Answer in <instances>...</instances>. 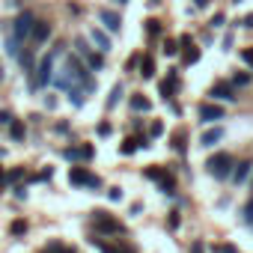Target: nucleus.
<instances>
[{
    "label": "nucleus",
    "mask_w": 253,
    "mask_h": 253,
    "mask_svg": "<svg viewBox=\"0 0 253 253\" xmlns=\"http://www.w3.org/2000/svg\"><path fill=\"white\" fill-rule=\"evenodd\" d=\"M206 167H209V173H211L214 179H226V176L232 173V155L217 152V155H211V158L206 161Z\"/></svg>",
    "instance_id": "obj_1"
},
{
    "label": "nucleus",
    "mask_w": 253,
    "mask_h": 253,
    "mask_svg": "<svg viewBox=\"0 0 253 253\" xmlns=\"http://www.w3.org/2000/svg\"><path fill=\"white\" fill-rule=\"evenodd\" d=\"M33 24H36L33 12H27V9H24V12H18V18L12 21V33H15V36H18V39L24 42V39H27V36L33 33Z\"/></svg>",
    "instance_id": "obj_2"
},
{
    "label": "nucleus",
    "mask_w": 253,
    "mask_h": 253,
    "mask_svg": "<svg viewBox=\"0 0 253 253\" xmlns=\"http://www.w3.org/2000/svg\"><path fill=\"white\" fill-rule=\"evenodd\" d=\"M69 182L78 185V188H81V185H86V188H101L98 176H92L86 167H72V170H69Z\"/></svg>",
    "instance_id": "obj_3"
},
{
    "label": "nucleus",
    "mask_w": 253,
    "mask_h": 253,
    "mask_svg": "<svg viewBox=\"0 0 253 253\" xmlns=\"http://www.w3.org/2000/svg\"><path fill=\"white\" fill-rule=\"evenodd\" d=\"M54 54H48V57H42V63H39V75H36V81H33V86H48L51 81H54Z\"/></svg>",
    "instance_id": "obj_4"
},
{
    "label": "nucleus",
    "mask_w": 253,
    "mask_h": 253,
    "mask_svg": "<svg viewBox=\"0 0 253 253\" xmlns=\"http://www.w3.org/2000/svg\"><path fill=\"white\" fill-rule=\"evenodd\" d=\"M209 95L214 98V101H238V95H235V86H232V81H217L211 89H209Z\"/></svg>",
    "instance_id": "obj_5"
},
{
    "label": "nucleus",
    "mask_w": 253,
    "mask_h": 253,
    "mask_svg": "<svg viewBox=\"0 0 253 253\" xmlns=\"http://www.w3.org/2000/svg\"><path fill=\"white\" fill-rule=\"evenodd\" d=\"M92 220H95V226H98V229H104V232H116V235H122V232H125V226H122L119 220H113L110 214H104V211H92Z\"/></svg>",
    "instance_id": "obj_6"
},
{
    "label": "nucleus",
    "mask_w": 253,
    "mask_h": 253,
    "mask_svg": "<svg viewBox=\"0 0 253 253\" xmlns=\"http://www.w3.org/2000/svg\"><path fill=\"white\" fill-rule=\"evenodd\" d=\"M223 116H226V110L220 104H211V101H203L200 104V122H217Z\"/></svg>",
    "instance_id": "obj_7"
},
{
    "label": "nucleus",
    "mask_w": 253,
    "mask_h": 253,
    "mask_svg": "<svg viewBox=\"0 0 253 253\" xmlns=\"http://www.w3.org/2000/svg\"><path fill=\"white\" fill-rule=\"evenodd\" d=\"M30 39H33L36 45H45V42L51 39V21H36V24H33Z\"/></svg>",
    "instance_id": "obj_8"
},
{
    "label": "nucleus",
    "mask_w": 253,
    "mask_h": 253,
    "mask_svg": "<svg viewBox=\"0 0 253 253\" xmlns=\"http://www.w3.org/2000/svg\"><path fill=\"white\" fill-rule=\"evenodd\" d=\"M98 21L110 30V33H119V27H122V21H119V15L113 12V9H101L98 12Z\"/></svg>",
    "instance_id": "obj_9"
},
{
    "label": "nucleus",
    "mask_w": 253,
    "mask_h": 253,
    "mask_svg": "<svg viewBox=\"0 0 253 253\" xmlns=\"http://www.w3.org/2000/svg\"><path fill=\"white\" fill-rule=\"evenodd\" d=\"M220 140H223V128H220V125H214V128L203 131V137H200V143H203V146H217Z\"/></svg>",
    "instance_id": "obj_10"
},
{
    "label": "nucleus",
    "mask_w": 253,
    "mask_h": 253,
    "mask_svg": "<svg viewBox=\"0 0 253 253\" xmlns=\"http://www.w3.org/2000/svg\"><path fill=\"white\" fill-rule=\"evenodd\" d=\"M89 39L98 45V51H101V54H107V51L113 48V42L107 39V33H104V30H89Z\"/></svg>",
    "instance_id": "obj_11"
},
{
    "label": "nucleus",
    "mask_w": 253,
    "mask_h": 253,
    "mask_svg": "<svg viewBox=\"0 0 253 253\" xmlns=\"http://www.w3.org/2000/svg\"><path fill=\"white\" fill-rule=\"evenodd\" d=\"M128 104H131V110H140V113H146V110L152 107V101H149V98H146L143 92H131Z\"/></svg>",
    "instance_id": "obj_12"
},
{
    "label": "nucleus",
    "mask_w": 253,
    "mask_h": 253,
    "mask_svg": "<svg viewBox=\"0 0 253 253\" xmlns=\"http://www.w3.org/2000/svg\"><path fill=\"white\" fill-rule=\"evenodd\" d=\"M21 51H24V48H21V39H18V36H15V33H12V36H9V39H6V54H9V57H15V60H18V57H21Z\"/></svg>",
    "instance_id": "obj_13"
},
{
    "label": "nucleus",
    "mask_w": 253,
    "mask_h": 253,
    "mask_svg": "<svg viewBox=\"0 0 253 253\" xmlns=\"http://www.w3.org/2000/svg\"><path fill=\"white\" fill-rule=\"evenodd\" d=\"M84 63H86L92 72H101V69H104V60H101V54H92V51H86V54H84Z\"/></svg>",
    "instance_id": "obj_14"
},
{
    "label": "nucleus",
    "mask_w": 253,
    "mask_h": 253,
    "mask_svg": "<svg viewBox=\"0 0 253 253\" xmlns=\"http://www.w3.org/2000/svg\"><path fill=\"white\" fill-rule=\"evenodd\" d=\"M250 167H253L250 161H241V164H235V170H232V179H235V182H244V179H247V173H250Z\"/></svg>",
    "instance_id": "obj_15"
},
{
    "label": "nucleus",
    "mask_w": 253,
    "mask_h": 253,
    "mask_svg": "<svg viewBox=\"0 0 253 253\" xmlns=\"http://www.w3.org/2000/svg\"><path fill=\"white\" fill-rule=\"evenodd\" d=\"M250 81H253L250 72H235L232 75V86H250Z\"/></svg>",
    "instance_id": "obj_16"
},
{
    "label": "nucleus",
    "mask_w": 253,
    "mask_h": 253,
    "mask_svg": "<svg viewBox=\"0 0 253 253\" xmlns=\"http://www.w3.org/2000/svg\"><path fill=\"white\" fill-rule=\"evenodd\" d=\"M122 92H125V86H122V84H116V86H113V92H110V98H107V110H113V107L119 104Z\"/></svg>",
    "instance_id": "obj_17"
},
{
    "label": "nucleus",
    "mask_w": 253,
    "mask_h": 253,
    "mask_svg": "<svg viewBox=\"0 0 253 253\" xmlns=\"http://www.w3.org/2000/svg\"><path fill=\"white\" fill-rule=\"evenodd\" d=\"M143 173H146V179H155V182H164V179H167L164 167H146Z\"/></svg>",
    "instance_id": "obj_18"
},
{
    "label": "nucleus",
    "mask_w": 253,
    "mask_h": 253,
    "mask_svg": "<svg viewBox=\"0 0 253 253\" xmlns=\"http://www.w3.org/2000/svg\"><path fill=\"white\" fill-rule=\"evenodd\" d=\"M9 134H12V140H24V125H21L18 119L9 122Z\"/></svg>",
    "instance_id": "obj_19"
},
{
    "label": "nucleus",
    "mask_w": 253,
    "mask_h": 253,
    "mask_svg": "<svg viewBox=\"0 0 253 253\" xmlns=\"http://www.w3.org/2000/svg\"><path fill=\"white\" fill-rule=\"evenodd\" d=\"M137 146H140V140H131V137H128V140H122L119 152H122V155H134V152H137Z\"/></svg>",
    "instance_id": "obj_20"
},
{
    "label": "nucleus",
    "mask_w": 253,
    "mask_h": 253,
    "mask_svg": "<svg viewBox=\"0 0 253 253\" xmlns=\"http://www.w3.org/2000/svg\"><path fill=\"white\" fill-rule=\"evenodd\" d=\"M140 75H143V78H146V81H149V78H155V63H152V60H149V57H146V60H143V63H140Z\"/></svg>",
    "instance_id": "obj_21"
},
{
    "label": "nucleus",
    "mask_w": 253,
    "mask_h": 253,
    "mask_svg": "<svg viewBox=\"0 0 253 253\" xmlns=\"http://www.w3.org/2000/svg\"><path fill=\"white\" fill-rule=\"evenodd\" d=\"M197 60H200V51H197V48H188V51H185V57H182V63H185V66H194Z\"/></svg>",
    "instance_id": "obj_22"
},
{
    "label": "nucleus",
    "mask_w": 253,
    "mask_h": 253,
    "mask_svg": "<svg viewBox=\"0 0 253 253\" xmlns=\"http://www.w3.org/2000/svg\"><path fill=\"white\" fill-rule=\"evenodd\" d=\"M146 33H149V36H161V21L149 18V21H146Z\"/></svg>",
    "instance_id": "obj_23"
},
{
    "label": "nucleus",
    "mask_w": 253,
    "mask_h": 253,
    "mask_svg": "<svg viewBox=\"0 0 253 253\" xmlns=\"http://www.w3.org/2000/svg\"><path fill=\"white\" fill-rule=\"evenodd\" d=\"M18 63H21L24 69H30V66H33V51H30V48H24V51H21V57H18Z\"/></svg>",
    "instance_id": "obj_24"
},
{
    "label": "nucleus",
    "mask_w": 253,
    "mask_h": 253,
    "mask_svg": "<svg viewBox=\"0 0 253 253\" xmlns=\"http://www.w3.org/2000/svg\"><path fill=\"white\" fill-rule=\"evenodd\" d=\"M95 244L101 247V253H125V250H119V247H113V244H107V241H101V238H95Z\"/></svg>",
    "instance_id": "obj_25"
},
{
    "label": "nucleus",
    "mask_w": 253,
    "mask_h": 253,
    "mask_svg": "<svg viewBox=\"0 0 253 253\" xmlns=\"http://www.w3.org/2000/svg\"><path fill=\"white\" fill-rule=\"evenodd\" d=\"M137 66H140V54H131L128 60H125V72H134Z\"/></svg>",
    "instance_id": "obj_26"
},
{
    "label": "nucleus",
    "mask_w": 253,
    "mask_h": 253,
    "mask_svg": "<svg viewBox=\"0 0 253 253\" xmlns=\"http://www.w3.org/2000/svg\"><path fill=\"white\" fill-rule=\"evenodd\" d=\"M75 51H78V54L84 57V54H86V51H92V48H89V45H86V39L81 36V39H75Z\"/></svg>",
    "instance_id": "obj_27"
},
{
    "label": "nucleus",
    "mask_w": 253,
    "mask_h": 253,
    "mask_svg": "<svg viewBox=\"0 0 253 253\" xmlns=\"http://www.w3.org/2000/svg\"><path fill=\"white\" fill-rule=\"evenodd\" d=\"M173 149H176V152H185V131H179V134L173 137Z\"/></svg>",
    "instance_id": "obj_28"
},
{
    "label": "nucleus",
    "mask_w": 253,
    "mask_h": 253,
    "mask_svg": "<svg viewBox=\"0 0 253 253\" xmlns=\"http://www.w3.org/2000/svg\"><path fill=\"white\" fill-rule=\"evenodd\" d=\"M149 131H152V137H161V134H164V122H158V119H155Z\"/></svg>",
    "instance_id": "obj_29"
},
{
    "label": "nucleus",
    "mask_w": 253,
    "mask_h": 253,
    "mask_svg": "<svg viewBox=\"0 0 253 253\" xmlns=\"http://www.w3.org/2000/svg\"><path fill=\"white\" fill-rule=\"evenodd\" d=\"M63 158H69V161H78V158H81V149H63Z\"/></svg>",
    "instance_id": "obj_30"
},
{
    "label": "nucleus",
    "mask_w": 253,
    "mask_h": 253,
    "mask_svg": "<svg viewBox=\"0 0 253 253\" xmlns=\"http://www.w3.org/2000/svg\"><path fill=\"white\" fill-rule=\"evenodd\" d=\"M92 155H95V149H92V146H81V158H84V161H89Z\"/></svg>",
    "instance_id": "obj_31"
},
{
    "label": "nucleus",
    "mask_w": 253,
    "mask_h": 253,
    "mask_svg": "<svg viewBox=\"0 0 253 253\" xmlns=\"http://www.w3.org/2000/svg\"><path fill=\"white\" fill-rule=\"evenodd\" d=\"M244 220H247V223H253V200L244 206Z\"/></svg>",
    "instance_id": "obj_32"
},
{
    "label": "nucleus",
    "mask_w": 253,
    "mask_h": 253,
    "mask_svg": "<svg viewBox=\"0 0 253 253\" xmlns=\"http://www.w3.org/2000/svg\"><path fill=\"white\" fill-rule=\"evenodd\" d=\"M164 54H170V57L176 54V42H173V39H167V42H164Z\"/></svg>",
    "instance_id": "obj_33"
},
{
    "label": "nucleus",
    "mask_w": 253,
    "mask_h": 253,
    "mask_svg": "<svg viewBox=\"0 0 253 253\" xmlns=\"http://www.w3.org/2000/svg\"><path fill=\"white\" fill-rule=\"evenodd\" d=\"M24 229H27V223H24V220H15V223H12V232H15V235H21Z\"/></svg>",
    "instance_id": "obj_34"
},
{
    "label": "nucleus",
    "mask_w": 253,
    "mask_h": 253,
    "mask_svg": "<svg viewBox=\"0 0 253 253\" xmlns=\"http://www.w3.org/2000/svg\"><path fill=\"white\" fill-rule=\"evenodd\" d=\"M241 60H244L247 66H253V48H247V51H241Z\"/></svg>",
    "instance_id": "obj_35"
},
{
    "label": "nucleus",
    "mask_w": 253,
    "mask_h": 253,
    "mask_svg": "<svg viewBox=\"0 0 253 253\" xmlns=\"http://www.w3.org/2000/svg\"><path fill=\"white\" fill-rule=\"evenodd\" d=\"M12 119H15V116H12ZM12 119H9V110H0V125H9Z\"/></svg>",
    "instance_id": "obj_36"
},
{
    "label": "nucleus",
    "mask_w": 253,
    "mask_h": 253,
    "mask_svg": "<svg viewBox=\"0 0 253 253\" xmlns=\"http://www.w3.org/2000/svg\"><path fill=\"white\" fill-rule=\"evenodd\" d=\"M95 131L104 137V134H110V125H107V122H98V128H95Z\"/></svg>",
    "instance_id": "obj_37"
},
{
    "label": "nucleus",
    "mask_w": 253,
    "mask_h": 253,
    "mask_svg": "<svg viewBox=\"0 0 253 253\" xmlns=\"http://www.w3.org/2000/svg\"><path fill=\"white\" fill-rule=\"evenodd\" d=\"M211 0H194V9H209Z\"/></svg>",
    "instance_id": "obj_38"
},
{
    "label": "nucleus",
    "mask_w": 253,
    "mask_h": 253,
    "mask_svg": "<svg viewBox=\"0 0 253 253\" xmlns=\"http://www.w3.org/2000/svg\"><path fill=\"white\" fill-rule=\"evenodd\" d=\"M241 27H250V30H253V12H250V15H244V18H241Z\"/></svg>",
    "instance_id": "obj_39"
},
{
    "label": "nucleus",
    "mask_w": 253,
    "mask_h": 253,
    "mask_svg": "<svg viewBox=\"0 0 253 253\" xmlns=\"http://www.w3.org/2000/svg\"><path fill=\"white\" fill-rule=\"evenodd\" d=\"M110 200H113V203L122 200V191H119V188H110Z\"/></svg>",
    "instance_id": "obj_40"
},
{
    "label": "nucleus",
    "mask_w": 253,
    "mask_h": 253,
    "mask_svg": "<svg viewBox=\"0 0 253 253\" xmlns=\"http://www.w3.org/2000/svg\"><path fill=\"white\" fill-rule=\"evenodd\" d=\"M211 27H223V15H214L211 18Z\"/></svg>",
    "instance_id": "obj_41"
},
{
    "label": "nucleus",
    "mask_w": 253,
    "mask_h": 253,
    "mask_svg": "<svg viewBox=\"0 0 253 253\" xmlns=\"http://www.w3.org/2000/svg\"><path fill=\"white\" fill-rule=\"evenodd\" d=\"M170 226H173V229L179 226V211H173V214H170Z\"/></svg>",
    "instance_id": "obj_42"
},
{
    "label": "nucleus",
    "mask_w": 253,
    "mask_h": 253,
    "mask_svg": "<svg viewBox=\"0 0 253 253\" xmlns=\"http://www.w3.org/2000/svg\"><path fill=\"white\" fill-rule=\"evenodd\" d=\"M191 253H203V244H200V241H197V244H194V247H191Z\"/></svg>",
    "instance_id": "obj_43"
},
{
    "label": "nucleus",
    "mask_w": 253,
    "mask_h": 253,
    "mask_svg": "<svg viewBox=\"0 0 253 253\" xmlns=\"http://www.w3.org/2000/svg\"><path fill=\"white\" fill-rule=\"evenodd\" d=\"M116 3H119V6H122V3H128V0H116Z\"/></svg>",
    "instance_id": "obj_44"
},
{
    "label": "nucleus",
    "mask_w": 253,
    "mask_h": 253,
    "mask_svg": "<svg viewBox=\"0 0 253 253\" xmlns=\"http://www.w3.org/2000/svg\"><path fill=\"white\" fill-rule=\"evenodd\" d=\"M0 185H3V170H0Z\"/></svg>",
    "instance_id": "obj_45"
},
{
    "label": "nucleus",
    "mask_w": 253,
    "mask_h": 253,
    "mask_svg": "<svg viewBox=\"0 0 253 253\" xmlns=\"http://www.w3.org/2000/svg\"><path fill=\"white\" fill-rule=\"evenodd\" d=\"M0 158H3V149H0Z\"/></svg>",
    "instance_id": "obj_46"
},
{
    "label": "nucleus",
    "mask_w": 253,
    "mask_h": 253,
    "mask_svg": "<svg viewBox=\"0 0 253 253\" xmlns=\"http://www.w3.org/2000/svg\"><path fill=\"white\" fill-rule=\"evenodd\" d=\"M0 81H3V72H0Z\"/></svg>",
    "instance_id": "obj_47"
}]
</instances>
